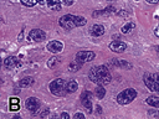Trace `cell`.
<instances>
[{
    "label": "cell",
    "instance_id": "cell-28",
    "mask_svg": "<svg viewBox=\"0 0 159 119\" xmlns=\"http://www.w3.org/2000/svg\"><path fill=\"white\" fill-rule=\"evenodd\" d=\"M10 110H19V106L18 104H10Z\"/></svg>",
    "mask_w": 159,
    "mask_h": 119
},
{
    "label": "cell",
    "instance_id": "cell-15",
    "mask_svg": "<svg viewBox=\"0 0 159 119\" xmlns=\"http://www.w3.org/2000/svg\"><path fill=\"white\" fill-rule=\"evenodd\" d=\"M147 103L149 104V106H152V107H159V97L157 96H150L147 98Z\"/></svg>",
    "mask_w": 159,
    "mask_h": 119
},
{
    "label": "cell",
    "instance_id": "cell-2",
    "mask_svg": "<svg viewBox=\"0 0 159 119\" xmlns=\"http://www.w3.org/2000/svg\"><path fill=\"white\" fill-rule=\"evenodd\" d=\"M49 87H50V91L52 94H55L57 97H62L67 93V88H66L67 83L63 80H61V78H57V80L52 81Z\"/></svg>",
    "mask_w": 159,
    "mask_h": 119
},
{
    "label": "cell",
    "instance_id": "cell-11",
    "mask_svg": "<svg viewBox=\"0 0 159 119\" xmlns=\"http://www.w3.org/2000/svg\"><path fill=\"white\" fill-rule=\"evenodd\" d=\"M62 48H63V45L60 41H51V42L47 43V50L52 52V53H59V52L62 51Z\"/></svg>",
    "mask_w": 159,
    "mask_h": 119
},
{
    "label": "cell",
    "instance_id": "cell-32",
    "mask_svg": "<svg viewBox=\"0 0 159 119\" xmlns=\"http://www.w3.org/2000/svg\"><path fill=\"white\" fill-rule=\"evenodd\" d=\"M146 1H147V3H149V4H157V3L159 1V0H146Z\"/></svg>",
    "mask_w": 159,
    "mask_h": 119
},
{
    "label": "cell",
    "instance_id": "cell-25",
    "mask_svg": "<svg viewBox=\"0 0 159 119\" xmlns=\"http://www.w3.org/2000/svg\"><path fill=\"white\" fill-rule=\"evenodd\" d=\"M148 115L152 118H159V112H148Z\"/></svg>",
    "mask_w": 159,
    "mask_h": 119
},
{
    "label": "cell",
    "instance_id": "cell-23",
    "mask_svg": "<svg viewBox=\"0 0 159 119\" xmlns=\"http://www.w3.org/2000/svg\"><path fill=\"white\" fill-rule=\"evenodd\" d=\"M60 62V60L57 58V57H52V58H50L49 60V62H47V66L49 67H54L56 63H59Z\"/></svg>",
    "mask_w": 159,
    "mask_h": 119
},
{
    "label": "cell",
    "instance_id": "cell-31",
    "mask_svg": "<svg viewBox=\"0 0 159 119\" xmlns=\"http://www.w3.org/2000/svg\"><path fill=\"white\" fill-rule=\"evenodd\" d=\"M96 109H97V110H96V113H97V114H102V108H101L100 106H98V107L96 108Z\"/></svg>",
    "mask_w": 159,
    "mask_h": 119
},
{
    "label": "cell",
    "instance_id": "cell-10",
    "mask_svg": "<svg viewBox=\"0 0 159 119\" xmlns=\"http://www.w3.org/2000/svg\"><path fill=\"white\" fill-rule=\"evenodd\" d=\"M109 50L113 52H124L127 48V45L122 42V41H113V42L109 43Z\"/></svg>",
    "mask_w": 159,
    "mask_h": 119
},
{
    "label": "cell",
    "instance_id": "cell-12",
    "mask_svg": "<svg viewBox=\"0 0 159 119\" xmlns=\"http://www.w3.org/2000/svg\"><path fill=\"white\" fill-rule=\"evenodd\" d=\"M103 33H104V27L102 25L96 24V25L92 26V29H91V35L92 36L98 37V36H102Z\"/></svg>",
    "mask_w": 159,
    "mask_h": 119
},
{
    "label": "cell",
    "instance_id": "cell-6",
    "mask_svg": "<svg viewBox=\"0 0 159 119\" xmlns=\"http://www.w3.org/2000/svg\"><path fill=\"white\" fill-rule=\"evenodd\" d=\"M94 56L96 55H94V52H92V51H80L76 55V61L78 63H81V65H83V63H86V62L92 61L94 58Z\"/></svg>",
    "mask_w": 159,
    "mask_h": 119
},
{
    "label": "cell",
    "instance_id": "cell-16",
    "mask_svg": "<svg viewBox=\"0 0 159 119\" xmlns=\"http://www.w3.org/2000/svg\"><path fill=\"white\" fill-rule=\"evenodd\" d=\"M47 4H49V6H50L52 10H55V11H57V10L61 9L60 0H47Z\"/></svg>",
    "mask_w": 159,
    "mask_h": 119
},
{
    "label": "cell",
    "instance_id": "cell-8",
    "mask_svg": "<svg viewBox=\"0 0 159 119\" xmlns=\"http://www.w3.org/2000/svg\"><path fill=\"white\" fill-rule=\"evenodd\" d=\"M26 108L31 112L32 114H35L37 109L40 108V102L39 99L35 98V97H31V98H29L28 100H26Z\"/></svg>",
    "mask_w": 159,
    "mask_h": 119
},
{
    "label": "cell",
    "instance_id": "cell-21",
    "mask_svg": "<svg viewBox=\"0 0 159 119\" xmlns=\"http://www.w3.org/2000/svg\"><path fill=\"white\" fill-rule=\"evenodd\" d=\"M82 65L81 63H78L77 61H75V62H71L70 63V71H72V72H76V71H78L80 70V67H81Z\"/></svg>",
    "mask_w": 159,
    "mask_h": 119
},
{
    "label": "cell",
    "instance_id": "cell-1",
    "mask_svg": "<svg viewBox=\"0 0 159 119\" xmlns=\"http://www.w3.org/2000/svg\"><path fill=\"white\" fill-rule=\"evenodd\" d=\"M88 77L93 83L97 84H108L112 81V77L109 74L107 66H96L93 68H91Z\"/></svg>",
    "mask_w": 159,
    "mask_h": 119
},
{
    "label": "cell",
    "instance_id": "cell-29",
    "mask_svg": "<svg viewBox=\"0 0 159 119\" xmlns=\"http://www.w3.org/2000/svg\"><path fill=\"white\" fill-rule=\"evenodd\" d=\"M18 103H19V98H16V97L10 99V104H18Z\"/></svg>",
    "mask_w": 159,
    "mask_h": 119
},
{
    "label": "cell",
    "instance_id": "cell-33",
    "mask_svg": "<svg viewBox=\"0 0 159 119\" xmlns=\"http://www.w3.org/2000/svg\"><path fill=\"white\" fill-rule=\"evenodd\" d=\"M154 33H156L157 37H159V26H157V29L154 30Z\"/></svg>",
    "mask_w": 159,
    "mask_h": 119
},
{
    "label": "cell",
    "instance_id": "cell-19",
    "mask_svg": "<svg viewBox=\"0 0 159 119\" xmlns=\"http://www.w3.org/2000/svg\"><path fill=\"white\" fill-rule=\"evenodd\" d=\"M34 83V78L32 77H25L24 80H21L20 82V87L21 88H26V87H30Z\"/></svg>",
    "mask_w": 159,
    "mask_h": 119
},
{
    "label": "cell",
    "instance_id": "cell-22",
    "mask_svg": "<svg viewBox=\"0 0 159 119\" xmlns=\"http://www.w3.org/2000/svg\"><path fill=\"white\" fill-rule=\"evenodd\" d=\"M75 21H76V26H83L86 24V19L83 16H76Z\"/></svg>",
    "mask_w": 159,
    "mask_h": 119
},
{
    "label": "cell",
    "instance_id": "cell-24",
    "mask_svg": "<svg viewBox=\"0 0 159 119\" xmlns=\"http://www.w3.org/2000/svg\"><path fill=\"white\" fill-rule=\"evenodd\" d=\"M116 13V9L113 6H111V7H106V9L102 11V14H104V15H109V14H115Z\"/></svg>",
    "mask_w": 159,
    "mask_h": 119
},
{
    "label": "cell",
    "instance_id": "cell-7",
    "mask_svg": "<svg viewBox=\"0 0 159 119\" xmlns=\"http://www.w3.org/2000/svg\"><path fill=\"white\" fill-rule=\"evenodd\" d=\"M92 96H91V93L88 91H85L81 94V102L83 104V107L87 109V112L88 113H91L92 112Z\"/></svg>",
    "mask_w": 159,
    "mask_h": 119
},
{
    "label": "cell",
    "instance_id": "cell-3",
    "mask_svg": "<svg viewBox=\"0 0 159 119\" xmlns=\"http://www.w3.org/2000/svg\"><path fill=\"white\" fill-rule=\"evenodd\" d=\"M135 97H137V92H135L133 88H127V89L122 91L118 96H117V102H118L119 104H123V106H124V104L131 103Z\"/></svg>",
    "mask_w": 159,
    "mask_h": 119
},
{
    "label": "cell",
    "instance_id": "cell-5",
    "mask_svg": "<svg viewBox=\"0 0 159 119\" xmlns=\"http://www.w3.org/2000/svg\"><path fill=\"white\" fill-rule=\"evenodd\" d=\"M76 16L73 15H63V16L60 19V25L61 27H63L65 30H71L73 27H76V21H75Z\"/></svg>",
    "mask_w": 159,
    "mask_h": 119
},
{
    "label": "cell",
    "instance_id": "cell-30",
    "mask_svg": "<svg viewBox=\"0 0 159 119\" xmlns=\"http://www.w3.org/2000/svg\"><path fill=\"white\" fill-rule=\"evenodd\" d=\"M61 118H63V119H70V115L67 114V113H62L61 114Z\"/></svg>",
    "mask_w": 159,
    "mask_h": 119
},
{
    "label": "cell",
    "instance_id": "cell-26",
    "mask_svg": "<svg viewBox=\"0 0 159 119\" xmlns=\"http://www.w3.org/2000/svg\"><path fill=\"white\" fill-rule=\"evenodd\" d=\"M73 118L75 119H83V118H85V115H83L82 113H76L73 115Z\"/></svg>",
    "mask_w": 159,
    "mask_h": 119
},
{
    "label": "cell",
    "instance_id": "cell-17",
    "mask_svg": "<svg viewBox=\"0 0 159 119\" xmlns=\"http://www.w3.org/2000/svg\"><path fill=\"white\" fill-rule=\"evenodd\" d=\"M112 63L115 66H119V67H126V68H132V65L131 63H128L126 61H121V60H117V58H113Z\"/></svg>",
    "mask_w": 159,
    "mask_h": 119
},
{
    "label": "cell",
    "instance_id": "cell-14",
    "mask_svg": "<svg viewBox=\"0 0 159 119\" xmlns=\"http://www.w3.org/2000/svg\"><path fill=\"white\" fill-rule=\"evenodd\" d=\"M66 88H67V93H73V92H76L78 89V84H77L76 81L71 80L70 82H67V87Z\"/></svg>",
    "mask_w": 159,
    "mask_h": 119
},
{
    "label": "cell",
    "instance_id": "cell-27",
    "mask_svg": "<svg viewBox=\"0 0 159 119\" xmlns=\"http://www.w3.org/2000/svg\"><path fill=\"white\" fill-rule=\"evenodd\" d=\"M62 3L65 4L66 6H70V5H72V4H73V0H62Z\"/></svg>",
    "mask_w": 159,
    "mask_h": 119
},
{
    "label": "cell",
    "instance_id": "cell-34",
    "mask_svg": "<svg viewBox=\"0 0 159 119\" xmlns=\"http://www.w3.org/2000/svg\"><path fill=\"white\" fill-rule=\"evenodd\" d=\"M137 1H138V0H137Z\"/></svg>",
    "mask_w": 159,
    "mask_h": 119
},
{
    "label": "cell",
    "instance_id": "cell-9",
    "mask_svg": "<svg viewBox=\"0 0 159 119\" xmlns=\"http://www.w3.org/2000/svg\"><path fill=\"white\" fill-rule=\"evenodd\" d=\"M45 37H46V33L39 29L31 30L29 33V40H32V41H42L45 40Z\"/></svg>",
    "mask_w": 159,
    "mask_h": 119
},
{
    "label": "cell",
    "instance_id": "cell-4",
    "mask_svg": "<svg viewBox=\"0 0 159 119\" xmlns=\"http://www.w3.org/2000/svg\"><path fill=\"white\" fill-rule=\"evenodd\" d=\"M144 83L150 91L159 92V73H146L144 74Z\"/></svg>",
    "mask_w": 159,
    "mask_h": 119
},
{
    "label": "cell",
    "instance_id": "cell-18",
    "mask_svg": "<svg viewBox=\"0 0 159 119\" xmlns=\"http://www.w3.org/2000/svg\"><path fill=\"white\" fill-rule=\"evenodd\" d=\"M94 93H96L97 98L102 99L104 97V94H106V89L103 88V86H102V84H98L97 87H96V91H94Z\"/></svg>",
    "mask_w": 159,
    "mask_h": 119
},
{
    "label": "cell",
    "instance_id": "cell-13",
    "mask_svg": "<svg viewBox=\"0 0 159 119\" xmlns=\"http://www.w3.org/2000/svg\"><path fill=\"white\" fill-rule=\"evenodd\" d=\"M19 65V61L16 57H14V56H11V57H7L6 60H4V66L6 67V68H13V67L18 66Z\"/></svg>",
    "mask_w": 159,
    "mask_h": 119
},
{
    "label": "cell",
    "instance_id": "cell-20",
    "mask_svg": "<svg viewBox=\"0 0 159 119\" xmlns=\"http://www.w3.org/2000/svg\"><path fill=\"white\" fill-rule=\"evenodd\" d=\"M135 27V25L133 24V22H128V24H126L122 27V30H121V31H122L123 33H128L129 31H132V30H133Z\"/></svg>",
    "mask_w": 159,
    "mask_h": 119
}]
</instances>
